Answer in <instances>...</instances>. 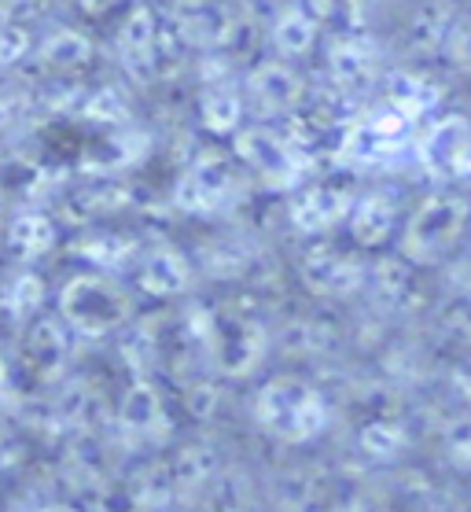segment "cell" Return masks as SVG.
Here are the masks:
<instances>
[{"mask_svg": "<svg viewBox=\"0 0 471 512\" xmlns=\"http://www.w3.org/2000/svg\"><path fill=\"white\" fill-rule=\"evenodd\" d=\"M254 424L280 443H310L328 428V402L299 376H276L258 387L251 402Z\"/></svg>", "mask_w": 471, "mask_h": 512, "instance_id": "obj_1", "label": "cell"}, {"mask_svg": "<svg viewBox=\"0 0 471 512\" xmlns=\"http://www.w3.org/2000/svg\"><path fill=\"white\" fill-rule=\"evenodd\" d=\"M59 321L67 332L85 339H104L129 325L133 317V295L126 284L107 277L104 269L96 273H78L59 288Z\"/></svg>", "mask_w": 471, "mask_h": 512, "instance_id": "obj_2", "label": "cell"}, {"mask_svg": "<svg viewBox=\"0 0 471 512\" xmlns=\"http://www.w3.org/2000/svg\"><path fill=\"white\" fill-rule=\"evenodd\" d=\"M468 225H471V203L464 196H457V192L427 196L402 222V236H398L402 258L416 269L442 266L457 251L460 240H464Z\"/></svg>", "mask_w": 471, "mask_h": 512, "instance_id": "obj_3", "label": "cell"}, {"mask_svg": "<svg viewBox=\"0 0 471 512\" xmlns=\"http://www.w3.org/2000/svg\"><path fill=\"white\" fill-rule=\"evenodd\" d=\"M207 350L221 376L240 380L265 361L269 332L258 317L240 314V310H218L207 317Z\"/></svg>", "mask_w": 471, "mask_h": 512, "instance_id": "obj_4", "label": "cell"}, {"mask_svg": "<svg viewBox=\"0 0 471 512\" xmlns=\"http://www.w3.org/2000/svg\"><path fill=\"white\" fill-rule=\"evenodd\" d=\"M232 148L240 155V163L251 166L269 188H295L302 170H306L302 148L291 133H280V129L240 126L232 133Z\"/></svg>", "mask_w": 471, "mask_h": 512, "instance_id": "obj_5", "label": "cell"}, {"mask_svg": "<svg viewBox=\"0 0 471 512\" xmlns=\"http://www.w3.org/2000/svg\"><path fill=\"white\" fill-rule=\"evenodd\" d=\"M306 93H310L306 78L291 63H284V59H265V63L247 70L240 96H243V107L254 118L273 122V118L299 115L302 104H306Z\"/></svg>", "mask_w": 471, "mask_h": 512, "instance_id": "obj_6", "label": "cell"}, {"mask_svg": "<svg viewBox=\"0 0 471 512\" xmlns=\"http://www.w3.org/2000/svg\"><path fill=\"white\" fill-rule=\"evenodd\" d=\"M302 280L306 288H313L317 295H328V299H346L368 284V262L354 251H339L332 244H317L310 247L299 262Z\"/></svg>", "mask_w": 471, "mask_h": 512, "instance_id": "obj_7", "label": "cell"}, {"mask_svg": "<svg viewBox=\"0 0 471 512\" xmlns=\"http://www.w3.org/2000/svg\"><path fill=\"white\" fill-rule=\"evenodd\" d=\"M236 196V174L225 155H199L196 163L184 170L181 185H177V203L192 214H214V210L229 207Z\"/></svg>", "mask_w": 471, "mask_h": 512, "instance_id": "obj_8", "label": "cell"}, {"mask_svg": "<svg viewBox=\"0 0 471 512\" xmlns=\"http://www.w3.org/2000/svg\"><path fill=\"white\" fill-rule=\"evenodd\" d=\"M350 207H354V196L346 188L335 185H302L291 192L288 199V218L291 225L306 236H324L346 225L350 218Z\"/></svg>", "mask_w": 471, "mask_h": 512, "instance_id": "obj_9", "label": "cell"}, {"mask_svg": "<svg viewBox=\"0 0 471 512\" xmlns=\"http://www.w3.org/2000/svg\"><path fill=\"white\" fill-rule=\"evenodd\" d=\"M155 41H159V12L148 4H137L133 12L122 19L115 34L118 59L126 67L129 78H137L140 85L159 82L155 78Z\"/></svg>", "mask_w": 471, "mask_h": 512, "instance_id": "obj_10", "label": "cell"}, {"mask_svg": "<svg viewBox=\"0 0 471 512\" xmlns=\"http://www.w3.org/2000/svg\"><path fill=\"white\" fill-rule=\"evenodd\" d=\"M398 222H402V203L387 192H372L365 199H354L346 229H350V240L361 251H380L394 240Z\"/></svg>", "mask_w": 471, "mask_h": 512, "instance_id": "obj_11", "label": "cell"}, {"mask_svg": "<svg viewBox=\"0 0 471 512\" xmlns=\"http://www.w3.org/2000/svg\"><path fill=\"white\" fill-rule=\"evenodd\" d=\"M269 41L284 63L310 56L313 48L321 45V12L310 0H291L276 12L273 26H269Z\"/></svg>", "mask_w": 471, "mask_h": 512, "instance_id": "obj_12", "label": "cell"}, {"mask_svg": "<svg viewBox=\"0 0 471 512\" xmlns=\"http://www.w3.org/2000/svg\"><path fill=\"white\" fill-rule=\"evenodd\" d=\"M192 284V262L170 244H159L137 255V288L151 299H173L184 295Z\"/></svg>", "mask_w": 471, "mask_h": 512, "instance_id": "obj_13", "label": "cell"}, {"mask_svg": "<svg viewBox=\"0 0 471 512\" xmlns=\"http://www.w3.org/2000/svg\"><path fill=\"white\" fill-rule=\"evenodd\" d=\"M420 159L431 174H460L471 163V122L442 118L420 140Z\"/></svg>", "mask_w": 471, "mask_h": 512, "instance_id": "obj_14", "label": "cell"}, {"mask_svg": "<svg viewBox=\"0 0 471 512\" xmlns=\"http://www.w3.org/2000/svg\"><path fill=\"white\" fill-rule=\"evenodd\" d=\"M328 74L346 93L365 89L376 78V48L365 37H335L328 48Z\"/></svg>", "mask_w": 471, "mask_h": 512, "instance_id": "obj_15", "label": "cell"}, {"mask_svg": "<svg viewBox=\"0 0 471 512\" xmlns=\"http://www.w3.org/2000/svg\"><path fill=\"white\" fill-rule=\"evenodd\" d=\"M118 424L140 439V443H155L166 435L170 428V417H166V406H162L159 391L151 384H133L129 395L122 398V409H118Z\"/></svg>", "mask_w": 471, "mask_h": 512, "instance_id": "obj_16", "label": "cell"}, {"mask_svg": "<svg viewBox=\"0 0 471 512\" xmlns=\"http://www.w3.org/2000/svg\"><path fill=\"white\" fill-rule=\"evenodd\" d=\"M368 284L380 295V303L394 306V310H416V303L424 299L416 266H409L405 258H383L376 266H368Z\"/></svg>", "mask_w": 471, "mask_h": 512, "instance_id": "obj_17", "label": "cell"}, {"mask_svg": "<svg viewBox=\"0 0 471 512\" xmlns=\"http://www.w3.org/2000/svg\"><path fill=\"white\" fill-rule=\"evenodd\" d=\"M67 328H63V321H52V317H41V321H34L30 325V332H26L23 339V358L26 365L34 369V373H59L63 369V361H67L70 354V343H67Z\"/></svg>", "mask_w": 471, "mask_h": 512, "instance_id": "obj_18", "label": "cell"}, {"mask_svg": "<svg viewBox=\"0 0 471 512\" xmlns=\"http://www.w3.org/2000/svg\"><path fill=\"white\" fill-rule=\"evenodd\" d=\"M8 244H12V251L19 258L37 262V258H45L56 247V222L48 218L45 210H23L8 225Z\"/></svg>", "mask_w": 471, "mask_h": 512, "instance_id": "obj_19", "label": "cell"}, {"mask_svg": "<svg viewBox=\"0 0 471 512\" xmlns=\"http://www.w3.org/2000/svg\"><path fill=\"white\" fill-rule=\"evenodd\" d=\"M37 59L45 63L48 70H59V74H70V70H81L92 59V41L74 26H59L37 45Z\"/></svg>", "mask_w": 471, "mask_h": 512, "instance_id": "obj_20", "label": "cell"}, {"mask_svg": "<svg viewBox=\"0 0 471 512\" xmlns=\"http://www.w3.org/2000/svg\"><path fill=\"white\" fill-rule=\"evenodd\" d=\"M243 115H247L243 96H240V89H232V85H210V89H203V96H199V122H203L210 133L232 137V133L243 126Z\"/></svg>", "mask_w": 471, "mask_h": 512, "instance_id": "obj_21", "label": "cell"}, {"mask_svg": "<svg viewBox=\"0 0 471 512\" xmlns=\"http://www.w3.org/2000/svg\"><path fill=\"white\" fill-rule=\"evenodd\" d=\"M409 446V431H405L402 420H372L365 431H361V450H365L372 461H394Z\"/></svg>", "mask_w": 471, "mask_h": 512, "instance_id": "obj_22", "label": "cell"}, {"mask_svg": "<svg viewBox=\"0 0 471 512\" xmlns=\"http://www.w3.org/2000/svg\"><path fill=\"white\" fill-rule=\"evenodd\" d=\"M34 52V37L23 23H0V70L23 63Z\"/></svg>", "mask_w": 471, "mask_h": 512, "instance_id": "obj_23", "label": "cell"}, {"mask_svg": "<svg viewBox=\"0 0 471 512\" xmlns=\"http://www.w3.org/2000/svg\"><path fill=\"white\" fill-rule=\"evenodd\" d=\"M45 299V288H41V280L34 273H23V277H15V284L8 288V310L19 317H30L41 306Z\"/></svg>", "mask_w": 471, "mask_h": 512, "instance_id": "obj_24", "label": "cell"}, {"mask_svg": "<svg viewBox=\"0 0 471 512\" xmlns=\"http://www.w3.org/2000/svg\"><path fill=\"white\" fill-rule=\"evenodd\" d=\"M446 52L449 59L457 63V67L471 70V15H457V19H449V30H446Z\"/></svg>", "mask_w": 471, "mask_h": 512, "instance_id": "obj_25", "label": "cell"}, {"mask_svg": "<svg viewBox=\"0 0 471 512\" xmlns=\"http://www.w3.org/2000/svg\"><path fill=\"white\" fill-rule=\"evenodd\" d=\"M446 457L449 465L460 468V472H471V424L457 428L453 435L446 439Z\"/></svg>", "mask_w": 471, "mask_h": 512, "instance_id": "obj_26", "label": "cell"}, {"mask_svg": "<svg viewBox=\"0 0 471 512\" xmlns=\"http://www.w3.org/2000/svg\"><path fill=\"white\" fill-rule=\"evenodd\" d=\"M453 391L460 395V402L471 406V361H460L457 369H453Z\"/></svg>", "mask_w": 471, "mask_h": 512, "instance_id": "obj_27", "label": "cell"}, {"mask_svg": "<svg viewBox=\"0 0 471 512\" xmlns=\"http://www.w3.org/2000/svg\"><path fill=\"white\" fill-rule=\"evenodd\" d=\"M15 115H19L15 100H0V137H4V133L15 126Z\"/></svg>", "mask_w": 471, "mask_h": 512, "instance_id": "obj_28", "label": "cell"}, {"mask_svg": "<svg viewBox=\"0 0 471 512\" xmlns=\"http://www.w3.org/2000/svg\"><path fill=\"white\" fill-rule=\"evenodd\" d=\"M85 12H107V8H115L118 0H78Z\"/></svg>", "mask_w": 471, "mask_h": 512, "instance_id": "obj_29", "label": "cell"}]
</instances>
